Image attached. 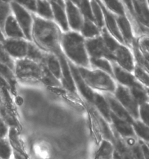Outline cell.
<instances>
[{"label": "cell", "mask_w": 149, "mask_h": 159, "mask_svg": "<svg viewBox=\"0 0 149 159\" xmlns=\"http://www.w3.org/2000/svg\"><path fill=\"white\" fill-rule=\"evenodd\" d=\"M34 20L33 35L36 41L40 46L55 52L57 56L61 54L60 34L56 25L35 16Z\"/></svg>", "instance_id": "1"}, {"label": "cell", "mask_w": 149, "mask_h": 159, "mask_svg": "<svg viewBox=\"0 0 149 159\" xmlns=\"http://www.w3.org/2000/svg\"><path fill=\"white\" fill-rule=\"evenodd\" d=\"M62 44L67 56L76 64L87 67L88 60L84 48L83 38L74 32L66 33L62 37Z\"/></svg>", "instance_id": "2"}, {"label": "cell", "mask_w": 149, "mask_h": 159, "mask_svg": "<svg viewBox=\"0 0 149 159\" xmlns=\"http://www.w3.org/2000/svg\"><path fill=\"white\" fill-rule=\"evenodd\" d=\"M78 70L83 80L94 88L112 92L115 89L111 78L102 71H90L84 68H79Z\"/></svg>", "instance_id": "3"}, {"label": "cell", "mask_w": 149, "mask_h": 159, "mask_svg": "<svg viewBox=\"0 0 149 159\" xmlns=\"http://www.w3.org/2000/svg\"><path fill=\"white\" fill-rule=\"evenodd\" d=\"M15 70L16 74L20 79L40 78L42 76V66L29 60L18 61Z\"/></svg>", "instance_id": "4"}, {"label": "cell", "mask_w": 149, "mask_h": 159, "mask_svg": "<svg viewBox=\"0 0 149 159\" xmlns=\"http://www.w3.org/2000/svg\"><path fill=\"white\" fill-rule=\"evenodd\" d=\"M11 7L15 15L16 21L23 32V34L29 40H31V29L32 19L30 15L17 2H12Z\"/></svg>", "instance_id": "5"}, {"label": "cell", "mask_w": 149, "mask_h": 159, "mask_svg": "<svg viewBox=\"0 0 149 159\" xmlns=\"http://www.w3.org/2000/svg\"><path fill=\"white\" fill-rule=\"evenodd\" d=\"M86 46L92 58H100L104 57L110 60H115L114 54L108 50L101 37L86 40Z\"/></svg>", "instance_id": "6"}, {"label": "cell", "mask_w": 149, "mask_h": 159, "mask_svg": "<svg viewBox=\"0 0 149 159\" xmlns=\"http://www.w3.org/2000/svg\"><path fill=\"white\" fill-rule=\"evenodd\" d=\"M115 94L117 98L124 106L128 112L134 118H138L139 117L138 104L133 97L131 96L128 89L120 85L116 89Z\"/></svg>", "instance_id": "7"}, {"label": "cell", "mask_w": 149, "mask_h": 159, "mask_svg": "<svg viewBox=\"0 0 149 159\" xmlns=\"http://www.w3.org/2000/svg\"><path fill=\"white\" fill-rule=\"evenodd\" d=\"M28 44L21 39H10L5 40L3 46L9 56L22 58L27 54Z\"/></svg>", "instance_id": "8"}, {"label": "cell", "mask_w": 149, "mask_h": 159, "mask_svg": "<svg viewBox=\"0 0 149 159\" xmlns=\"http://www.w3.org/2000/svg\"><path fill=\"white\" fill-rule=\"evenodd\" d=\"M115 60L120 66L129 71H132L134 68L133 58L128 48L122 46H120L113 53Z\"/></svg>", "instance_id": "9"}, {"label": "cell", "mask_w": 149, "mask_h": 159, "mask_svg": "<svg viewBox=\"0 0 149 159\" xmlns=\"http://www.w3.org/2000/svg\"><path fill=\"white\" fill-rule=\"evenodd\" d=\"M70 68L72 76L75 80L76 84H77L79 90L86 98H87L90 102H93L94 99V94L91 89L88 88L84 82V80L82 78L81 75L79 73L78 70L74 66L72 63H70Z\"/></svg>", "instance_id": "10"}, {"label": "cell", "mask_w": 149, "mask_h": 159, "mask_svg": "<svg viewBox=\"0 0 149 159\" xmlns=\"http://www.w3.org/2000/svg\"><path fill=\"white\" fill-rule=\"evenodd\" d=\"M66 6L70 26L74 30L80 29L82 26V19L79 10L70 1L66 2Z\"/></svg>", "instance_id": "11"}, {"label": "cell", "mask_w": 149, "mask_h": 159, "mask_svg": "<svg viewBox=\"0 0 149 159\" xmlns=\"http://www.w3.org/2000/svg\"><path fill=\"white\" fill-rule=\"evenodd\" d=\"M4 30L7 35L12 39H18L24 37L23 32L21 30L16 19L12 15H9L5 23Z\"/></svg>", "instance_id": "12"}, {"label": "cell", "mask_w": 149, "mask_h": 159, "mask_svg": "<svg viewBox=\"0 0 149 159\" xmlns=\"http://www.w3.org/2000/svg\"><path fill=\"white\" fill-rule=\"evenodd\" d=\"M60 60L61 69L62 70V76H61L62 82L65 88L72 92H74L75 90L74 83L72 80V76L70 75V68L67 62L66 61L64 57L62 54L58 56Z\"/></svg>", "instance_id": "13"}, {"label": "cell", "mask_w": 149, "mask_h": 159, "mask_svg": "<svg viewBox=\"0 0 149 159\" xmlns=\"http://www.w3.org/2000/svg\"><path fill=\"white\" fill-rule=\"evenodd\" d=\"M110 118L116 131L121 135L125 137H133L135 135V132L130 124L121 120L113 112H110Z\"/></svg>", "instance_id": "14"}, {"label": "cell", "mask_w": 149, "mask_h": 159, "mask_svg": "<svg viewBox=\"0 0 149 159\" xmlns=\"http://www.w3.org/2000/svg\"><path fill=\"white\" fill-rule=\"evenodd\" d=\"M98 4H100V7L101 8V10H102L104 17H105V20L106 22V24L107 25V26L111 32L112 34L120 42H123V38L121 36V34L119 31V29L117 26L115 19L113 15H111V13H110L105 8V7L102 5L101 2L98 1Z\"/></svg>", "instance_id": "15"}, {"label": "cell", "mask_w": 149, "mask_h": 159, "mask_svg": "<svg viewBox=\"0 0 149 159\" xmlns=\"http://www.w3.org/2000/svg\"><path fill=\"white\" fill-rule=\"evenodd\" d=\"M107 98L110 106L114 112L113 113L116 116L130 124L133 123V120L132 118L130 117L129 114L126 111L124 108L116 100L110 96H107Z\"/></svg>", "instance_id": "16"}, {"label": "cell", "mask_w": 149, "mask_h": 159, "mask_svg": "<svg viewBox=\"0 0 149 159\" xmlns=\"http://www.w3.org/2000/svg\"><path fill=\"white\" fill-rule=\"evenodd\" d=\"M114 72L116 79L118 80L121 84L129 86L131 87L142 86L137 82L135 81V78L133 75L122 70L118 66L115 65L114 66Z\"/></svg>", "instance_id": "17"}, {"label": "cell", "mask_w": 149, "mask_h": 159, "mask_svg": "<svg viewBox=\"0 0 149 159\" xmlns=\"http://www.w3.org/2000/svg\"><path fill=\"white\" fill-rule=\"evenodd\" d=\"M133 10L141 22L148 26L149 14L148 7L144 1H133Z\"/></svg>", "instance_id": "18"}, {"label": "cell", "mask_w": 149, "mask_h": 159, "mask_svg": "<svg viewBox=\"0 0 149 159\" xmlns=\"http://www.w3.org/2000/svg\"><path fill=\"white\" fill-rule=\"evenodd\" d=\"M51 7L54 15L55 16L56 21L60 25L62 28L64 30H68V25L67 22V19L66 18L65 12L63 8H62L60 5H58L56 2L52 1L50 2Z\"/></svg>", "instance_id": "19"}, {"label": "cell", "mask_w": 149, "mask_h": 159, "mask_svg": "<svg viewBox=\"0 0 149 159\" xmlns=\"http://www.w3.org/2000/svg\"><path fill=\"white\" fill-rule=\"evenodd\" d=\"M116 21L119 28L121 29L124 38L125 39L126 42L129 43L132 42L133 36L130 24L128 19L125 16H120L117 18Z\"/></svg>", "instance_id": "20"}, {"label": "cell", "mask_w": 149, "mask_h": 159, "mask_svg": "<svg viewBox=\"0 0 149 159\" xmlns=\"http://www.w3.org/2000/svg\"><path fill=\"white\" fill-rule=\"evenodd\" d=\"M93 102L95 103L100 111L108 122L111 121L110 112L106 100L98 94H94Z\"/></svg>", "instance_id": "21"}, {"label": "cell", "mask_w": 149, "mask_h": 159, "mask_svg": "<svg viewBox=\"0 0 149 159\" xmlns=\"http://www.w3.org/2000/svg\"><path fill=\"white\" fill-rule=\"evenodd\" d=\"M47 68L56 79L61 78L60 64L56 57L50 55L46 57Z\"/></svg>", "instance_id": "22"}, {"label": "cell", "mask_w": 149, "mask_h": 159, "mask_svg": "<svg viewBox=\"0 0 149 159\" xmlns=\"http://www.w3.org/2000/svg\"><path fill=\"white\" fill-rule=\"evenodd\" d=\"M114 152L111 143L108 141H103L98 150L97 159H112Z\"/></svg>", "instance_id": "23"}, {"label": "cell", "mask_w": 149, "mask_h": 159, "mask_svg": "<svg viewBox=\"0 0 149 159\" xmlns=\"http://www.w3.org/2000/svg\"><path fill=\"white\" fill-rule=\"evenodd\" d=\"M40 79L44 84L47 85L52 86H60V82L49 71L46 66H42V76Z\"/></svg>", "instance_id": "24"}, {"label": "cell", "mask_w": 149, "mask_h": 159, "mask_svg": "<svg viewBox=\"0 0 149 159\" xmlns=\"http://www.w3.org/2000/svg\"><path fill=\"white\" fill-rule=\"evenodd\" d=\"M28 57L34 61H44L46 57L43 52L32 43H28L27 54Z\"/></svg>", "instance_id": "25"}, {"label": "cell", "mask_w": 149, "mask_h": 159, "mask_svg": "<svg viewBox=\"0 0 149 159\" xmlns=\"http://www.w3.org/2000/svg\"><path fill=\"white\" fill-rule=\"evenodd\" d=\"M82 33L85 37L92 38L98 34L99 30L92 21L86 18L82 28Z\"/></svg>", "instance_id": "26"}, {"label": "cell", "mask_w": 149, "mask_h": 159, "mask_svg": "<svg viewBox=\"0 0 149 159\" xmlns=\"http://www.w3.org/2000/svg\"><path fill=\"white\" fill-rule=\"evenodd\" d=\"M37 12L47 19L53 18L52 12L49 3L45 1H38L37 2Z\"/></svg>", "instance_id": "27"}, {"label": "cell", "mask_w": 149, "mask_h": 159, "mask_svg": "<svg viewBox=\"0 0 149 159\" xmlns=\"http://www.w3.org/2000/svg\"><path fill=\"white\" fill-rule=\"evenodd\" d=\"M133 128L135 133L142 139L148 142L149 140V131L148 126L142 122H133Z\"/></svg>", "instance_id": "28"}, {"label": "cell", "mask_w": 149, "mask_h": 159, "mask_svg": "<svg viewBox=\"0 0 149 159\" xmlns=\"http://www.w3.org/2000/svg\"><path fill=\"white\" fill-rule=\"evenodd\" d=\"M131 93L135 102L138 104H143L147 100V94L144 92L142 86H133L131 88Z\"/></svg>", "instance_id": "29"}, {"label": "cell", "mask_w": 149, "mask_h": 159, "mask_svg": "<svg viewBox=\"0 0 149 159\" xmlns=\"http://www.w3.org/2000/svg\"><path fill=\"white\" fill-rule=\"evenodd\" d=\"M102 39L106 46L107 47L108 50L113 54L116 49L120 47V45L116 42L114 39L112 38L106 29H104L102 30Z\"/></svg>", "instance_id": "30"}, {"label": "cell", "mask_w": 149, "mask_h": 159, "mask_svg": "<svg viewBox=\"0 0 149 159\" xmlns=\"http://www.w3.org/2000/svg\"><path fill=\"white\" fill-rule=\"evenodd\" d=\"M114 143L116 148V152L120 156L122 159H135L130 153V150L126 148L124 143L116 138Z\"/></svg>", "instance_id": "31"}, {"label": "cell", "mask_w": 149, "mask_h": 159, "mask_svg": "<svg viewBox=\"0 0 149 159\" xmlns=\"http://www.w3.org/2000/svg\"><path fill=\"white\" fill-rule=\"evenodd\" d=\"M0 74L4 76L5 79L8 82L12 89L15 90L16 82L11 69L4 64L0 63Z\"/></svg>", "instance_id": "32"}, {"label": "cell", "mask_w": 149, "mask_h": 159, "mask_svg": "<svg viewBox=\"0 0 149 159\" xmlns=\"http://www.w3.org/2000/svg\"><path fill=\"white\" fill-rule=\"evenodd\" d=\"M10 12V6L9 4L4 2L0 1V30H4L5 23L9 16Z\"/></svg>", "instance_id": "33"}, {"label": "cell", "mask_w": 149, "mask_h": 159, "mask_svg": "<svg viewBox=\"0 0 149 159\" xmlns=\"http://www.w3.org/2000/svg\"><path fill=\"white\" fill-rule=\"evenodd\" d=\"M78 2L80 10L82 11V13L85 16L86 19L90 20V21H94V18L93 16L92 10L90 3L88 1H75Z\"/></svg>", "instance_id": "34"}, {"label": "cell", "mask_w": 149, "mask_h": 159, "mask_svg": "<svg viewBox=\"0 0 149 159\" xmlns=\"http://www.w3.org/2000/svg\"><path fill=\"white\" fill-rule=\"evenodd\" d=\"M91 8L94 14V20H96L98 25L100 27H102L104 26V20L102 16V11L100 5L96 1H93L91 2Z\"/></svg>", "instance_id": "35"}, {"label": "cell", "mask_w": 149, "mask_h": 159, "mask_svg": "<svg viewBox=\"0 0 149 159\" xmlns=\"http://www.w3.org/2000/svg\"><path fill=\"white\" fill-rule=\"evenodd\" d=\"M91 62L94 66H96L102 70H105L108 72L109 74L113 75V72L112 70L111 66L108 61L101 59V58H91L90 59Z\"/></svg>", "instance_id": "36"}, {"label": "cell", "mask_w": 149, "mask_h": 159, "mask_svg": "<svg viewBox=\"0 0 149 159\" xmlns=\"http://www.w3.org/2000/svg\"><path fill=\"white\" fill-rule=\"evenodd\" d=\"M0 63L3 64L8 66L10 69H14V64L13 61L10 58L8 54L5 50L3 45L0 42Z\"/></svg>", "instance_id": "37"}, {"label": "cell", "mask_w": 149, "mask_h": 159, "mask_svg": "<svg viewBox=\"0 0 149 159\" xmlns=\"http://www.w3.org/2000/svg\"><path fill=\"white\" fill-rule=\"evenodd\" d=\"M104 1L107 7L110 10L115 12L116 14L121 15V16H125L124 8L121 2H120L118 1H110V0Z\"/></svg>", "instance_id": "38"}, {"label": "cell", "mask_w": 149, "mask_h": 159, "mask_svg": "<svg viewBox=\"0 0 149 159\" xmlns=\"http://www.w3.org/2000/svg\"><path fill=\"white\" fill-rule=\"evenodd\" d=\"M135 73L136 76L141 82H142L144 84H146L147 86L149 85V76L142 68H141L140 66H137L135 68Z\"/></svg>", "instance_id": "39"}, {"label": "cell", "mask_w": 149, "mask_h": 159, "mask_svg": "<svg viewBox=\"0 0 149 159\" xmlns=\"http://www.w3.org/2000/svg\"><path fill=\"white\" fill-rule=\"evenodd\" d=\"M11 155L9 145L4 140H0V156L4 159H8Z\"/></svg>", "instance_id": "40"}, {"label": "cell", "mask_w": 149, "mask_h": 159, "mask_svg": "<svg viewBox=\"0 0 149 159\" xmlns=\"http://www.w3.org/2000/svg\"><path fill=\"white\" fill-rule=\"evenodd\" d=\"M134 52H135V56L136 58L137 61L139 62L140 64L142 66H146L147 69L149 67V62L148 60H147L140 52L136 44H134Z\"/></svg>", "instance_id": "41"}, {"label": "cell", "mask_w": 149, "mask_h": 159, "mask_svg": "<svg viewBox=\"0 0 149 159\" xmlns=\"http://www.w3.org/2000/svg\"><path fill=\"white\" fill-rule=\"evenodd\" d=\"M149 104L147 103L142 104L140 110V114L143 121V123L146 125H148L149 124Z\"/></svg>", "instance_id": "42"}, {"label": "cell", "mask_w": 149, "mask_h": 159, "mask_svg": "<svg viewBox=\"0 0 149 159\" xmlns=\"http://www.w3.org/2000/svg\"><path fill=\"white\" fill-rule=\"evenodd\" d=\"M18 3L20 5H25L28 9L32 11H36L37 10V4L35 1H28V0H21L17 1Z\"/></svg>", "instance_id": "43"}, {"label": "cell", "mask_w": 149, "mask_h": 159, "mask_svg": "<svg viewBox=\"0 0 149 159\" xmlns=\"http://www.w3.org/2000/svg\"><path fill=\"white\" fill-rule=\"evenodd\" d=\"M10 139L11 140V143L15 147V148L17 149V150L20 152H21L20 145L16 135V132L14 129H11V131L10 132Z\"/></svg>", "instance_id": "44"}, {"label": "cell", "mask_w": 149, "mask_h": 159, "mask_svg": "<svg viewBox=\"0 0 149 159\" xmlns=\"http://www.w3.org/2000/svg\"><path fill=\"white\" fill-rule=\"evenodd\" d=\"M7 132V126H5L4 123L0 118V138L4 136Z\"/></svg>", "instance_id": "45"}, {"label": "cell", "mask_w": 149, "mask_h": 159, "mask_svg": "<svg viewBox=\"0 0 149 159\" xmlns=\"http://www.w3.org/2000/svg\"><path fill=\"white\" fill-rule=\"evenodd\" d=\"M142 47L145 48L146 50H149V39L148 38L144 39V40L142 42Z\"/></svg>", "instance_id": "46"}, {"label": "cell", "mask_w": 149, "mask_h": 159, "mask_svg": "<svg viewBox=\"0 0 149 159\" xmlns=\"http://www.w3.org/2000/svg\"><path fill=\"white\" fill-rule=\"evenodd\" d=\"M112 159H121L120 156L119 154L116 152V151H114V154H113V157H112Z\"/></svg>", "instance_id": "47"}, {"label": "cell", "mask_w": 149, "mask_h": 159, "mask_svg": "<svg viewBox=\"0 0 149 159\" xmlns=\"http://www.w3.org/2000/svg\"><path fill=\"white\" fill-rule=\"evenodd\" d=\"M4 37L3 33H2V31L0 30V42L4 43Z\"/></svg>", "instance_id": "48"}]
</instances>
